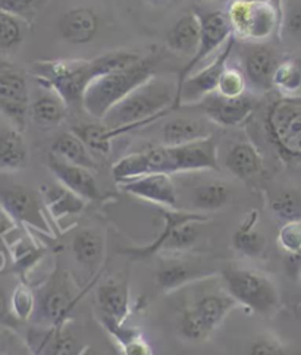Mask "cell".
Returning <instances> with one entry per match:
<instances>
[{
    "label": "cell",
    "instance_id": "obj_32",
    "mask_svg": "<svg viewBox=\"0 0 301 355\" xmlns=\"http://www.w3.org/2000/svg\"><path fill=\"white\" fill-rule=\"evenodd\" d=\"M257 222L259 213L256 210L248 211L232 234V247L243 257L257 259L265 252L266 239L259 231Z\"/></svg>",
    "mask_w": 301,
    "mask_h": 355
},
{
    "label": "cell",
    "instance_id": "obj_35",
    "mask_svg": "<svg viewBox=\"0 0 301 355\" xmlns=\"http://www.w3.org/2000/svg\"><path fill=\"white\" fill-rule=\"evenodd\" d=\"M25 231H27V227H25ZM6 247L9 248L17 270L22 273L24 277L46 256V248L37 244L28 231L25 232V235H19L14 243H8Z\"/></svg>",
    "mask_w": 301,
    "mask_h": 355
},
{
    "label": "cell",
    "instance_id": "obj_34",
    "mask_svg": "<svg viewBox=\"0 0 301 355\" xmlns=\"http://www.w3.org/2000/svg\"><path fill=\"white\" fill-rule=\"evenodd\" d=\"M50 153L62 160L77 164V166L89 171L97 169V163L94 160V156L92 155V151L87 148V146L72 131L62 132L53 141Z\"/></svg>",
    "mask_w": 301,
    "mask_h": 355
},
{
    "label": "cell",
    "instance_id": "obj_53",
    "mask_svg": "<svg viewBox=\"0 0 301 355\" xmlns=\"http://www.w3.org/2000/svg\"><path fill=\"white\" fill-rule=\"evenodd\" d=\"M200 2H216V0H200Z\"/></svg>",
    "mask_w": 301,
    "mask_h": 355
},
{
    "label": "cell",
    "instance_id": "obj_52",
    "mask_svg": "<svg viewBox=\"0 0 301 355\" xmlns=\"http://www.w3.org/2000/svg\"><path fill=\"white\" fill-rule=\"evenodd\" d=\"M0 355H6V342L2 335H0Z\"/></svg>",
    "mask_w": 301,
    "mask_h": 355
},
{
    "label": "cell",
    "instance_id": "obj_51",
    "mask_svg": "<svg viewBox=\"0 0 301 355\" xmlns=\"http://www.w3.org/2000/svg\"><path fill=\"white\" fill-rule=\"evenodd\" d=\"M3 69H12V63L8 59L0 56V71H3Z\"/></svg>",
    "mask_w": 301,
    "mask_h": 355
},
{
    "label": "cell",
    "instance_id": "obj_10",
    "mask_svg": "<svg viewBox=\"0 0 301 355\" xmlns=\"http://www.w3.org/2000/svg\"><path fill=\"white\" fill-rule=\"evenodd\" d=\"M200 19H202V34H200L198 46L196 53L178 73L177 90L187 77H190L194 71H197L209 56L218 52L232 35L231 25L225 12H210L203 17L200 15Z\"/></svg>",
    "mask_w": 301,
    "mask_h": 355
},
{
    "label": "cell",
    "instance_id": "obj_47",
    "mask_svg": "<svg viewBox=\"0 0 301 355\" xmlns=\"http://www.w3.org/2000/svg\"><path fill=\"white\" fill-rule=\"evenodd\" d=\"M17 230H18V225L6 213L2 205H0V270H2L6 264V252H5L6 241Z\"/></svg>",
    "mask_w": 301,
    "mask_h": 355
},
{
    "label": "cell",
    "instance_id": "obj_11",
    "mask_svg": "<svg viewBox=\"0 0 301 355\" xmlns=\"http://www.w3.org/2000/svg\"><path fill=\"white\" fill-rule=\"evenodd\" d=\"M216 273L203 260L171 256L157 266L155 281L162 293L172 294L187 285L216 276Z\"/></svg>",
    "mask_w": 301,
    "mask_h": 355
},
{
    "label": "cell",
    "instance_id": "obj_44",
    "mask_svg": "<svg viewBox=\"0 0 301 355\" xmlns=\"http://www.w3.org/2000/svg\"><path fill=\"white\" fill-rule=\"evenodd\" d=\"M246 88H247V81L241 69L238 68H227L223 69L221 80L216 88V93L222 97L227 98H235L246 94Z\"/></svg>",
    "mask_w": 301,
    "mask_h": 355
},
{
    "label": "cell",
    "instance_id": "obj_48",
    "mask_svg": "<svg viewBox=\"0 0 301 355\" xmlns=\"http://www.w3.org/2000/svg\"><path fill=\"white\" fill-rule=\"evenodd\" d=\"M19 322L15 319V315L12 314L10 302L5 294V291L0 289V327L6 329H17Z\"/></svg>",
    "mask_w": 301,
    "mask_h": 355
},
{
    "label": "cell",
    "instance_id": "obj_16",
    "mask_svg": "<svg viewBox=\"0 0 301 355\" xmlns=\"http://www.w3.org/2000/svg\"><path fill=\"white\" fill-rule=\"evenodd\" d=\"M173 173L218 171V146L212 137L178 147H169Z\"/></svg>",
    "mask_w": 301,
    "mask_h": 355
},
{
    "label": "cell",
    "instance_id": "obj_39",
    "mask_svg": "<svg viewBox=\"0 0 301 355\" xmlns=\"http://www.w3.org/2000/svg\"><path fill=\"white\" fill-rule=\"evenodd\" d=\"M280 24L282 40L301 49V0H288Z\"/></svg>",
    "mask_w": 301,
    "mask_h": 355
},
{
    "label": "cell",
    "instance_id": "obj_46",
    "mask_svg": "<svg viewBox=\"0 0 301 355\" xmlns=\"http://www.w3.org/2000/svg\"><path fill=\"white\" fill-rule=\"evenodd\" d=\"M0 10H5L27 25H31L39 10V0H0Z\"/></svg>",
    "mask_w": 301,
    "mask_h": 355
},
{
    "label": "cell",
    "instance_id": "obj_22",
    "mask_svg": "<svg viewBox=\"0 0 301 355\" xmlns=\"http://www.w3.org/2000/svg\"><path fill=\"white\" fill-rule=\"evenodd\" d=\"M100 19L96 10L87 6H78L67 10L59 18L58 30L62 39L71 44H89L98 31Z\"/></svg>",
    "mask_w": 301,
    "mask_h": 355
},
{
    "label": "cell",
    "instance_id": "obj_30",
    "mask_svg": "<svg viewBox=\"0 0 301 355\" xmlns=\"http://www.w3.org/2000/svg\"><path fill=\"white\" fill-rule=\"evenodd\" d=\"M68 107L58 94L39 87V93L30 103V116L40 128H56L65 121Z\"/></svg>",
    "mask_w": 301,
    "mask_h": 355
},
{
    "label": "cell",
    "instance_id": "obj_13",
    "mask_svg": "<svg viewBox=\"0 0 301 355\" xmlns=\"http://www.w3.org/2000/svg\"><path fill=\"white\" fill-rule=\"evenodd\" d=\"M152 173L173 175L169 147L152 146L140 151H134V153L119 159L112 168V175L117 182Z\"/></svg>",
    "mask_w": 301,
    "mask_h": 355
},
{
    "label": "cell",
    "instance_id": "obj_1",
    "mask_svg": "<svg viewBox=\"0 0 301 355\" xmlns=\"http://www.w3.org/2000/svg\"><path fill=\"white\" fill-rule=\"evenodd\" d=\"M175 96H177V80L152 75L112 107L102 123L108 128H118L139 122L155 123L172 112Z\"/></svg>",
    "mask_w": 301,
    "mask_h": 355
},
{
    "label": "cell",
    "instance_id": "obj_26",
    "mask_svg": "<svg viewBox=\"0 0 301 355\" xmlns=\"http://www.w3.org/2000/svg\"><path fill=\"white\" fill-rule=\"evenodd\" d=\"M200 34H202V19L196 12H187L175 22L166 34V47L173 53L193 56L197 50Z\"/></svg>",
    "mask_w": 301,
    "mask_h": 355
},
{
    "label": "cell",
    "instance_id": "obj_43",
    "mask_svg": "<svg viewBox=\"0 0 301 355\" xmlns=\"http://www.w3.org/2000/svg\"><path fill=\"white\" fill-rule=\"evenodd\" d=\"M244 355H301L294 352L290 347L275 335L265 332L257 335L246 348Z\"/></svg>",
    "mask_w": 301,
    "mask_h": 355
},
{
    "label": "cell",
    "instance_id": "obj_31",
    "mask_svg": "<svg viewBox=\"0 0 301 355\" xmlns=\"http://www.w3.org/2000/svg\"><path fill=\"white\" fill-rule=\"evenodd\" d=\"M225 168L237 180L248 181L263 169V157L260 151L248 141L234 144L225 157Z\"/></svg>",
    "mask_w": 301,
    "mask_h": 355
},
{
    "label": "cell",
    "instance_id": "obj_14",
    "mask_svg": "<svg viewBox=\"0 0 301 355\" xmlns=\"http://www.w3.org/2000/svg\"><path fill=\"white\" fill-rule=\"evenodd\" d=\"M123 193L163 209H178V191L171 175L152 173L118 182Z\"/></svg>",
    "mask_w": 301,
    "mask_h": 355
},
{
    "label": "cell",
    "instance_id": "obj_2",
    "mask_svg": "<svg viewBox=\"0 0 301 355\" xmlns=\"http://www.w3.org/2000/svg\"><path fill=\"white\" fill-rule=\"evenodd\" d=\"M155 75L153 56L130 69L97 75L85 88L83 109L97 121H103L106 113L127 97L134 88Z\"/></svg>",
    "mask_w": 301,
    "mask_h": 355
},
{
    "label": "cell",
    "instance_id": "obj_4",
    "mask_svg": "<svg viewBox=\"0 0 301 355\" xmlns=\"http://www.w3.org/2000/svg\"><path fill=\"white\" fill-rule=\"evenodd\" d=\"M225 293L238 306L263 317H272L278 311L281 295L273 279L260 270L243 266H227L221 272Z\"/></svg>",
    "mask_w": 301,
    "mask_h": 355
},
{
    "label": "cell",
    "instance_id": "obj_19",
    "mask_svg": "<svg viewBox=\"0 0 301 355\" xmlns=\"http://www.w3.org/2000/svg\"><path fill=\"white\" fill-rule=\"evenodd\" d=\"M280 65V59L266 46H250L243 58V73L247 84L253 90L266 93L273 88V75Z\"/></svg>",
    "mask_w": 301,
    "mask_h": 355
},
{
    "label": "cell",
    "instance_id": "obj_20",
    "mask_svg": "<svg viewBox=\"0 0 301 355\" xmlns=\"http://www.w3.org/2000/svg\"><path fill=\"white\" fill-rule=\"evenodd\" d=\"M160 216L165 222L162 227V232L156 236L153 243H150L143 247H134V248H125L122 250V254L130 256L131 259L137 260H143V259H150L156 254H159L162 245L166 243V241L171 238L173 231L182 223L187 222H200V223H207L209 216L203 213H197L191 210H181V209H163L160 207Z\"/></svg>",
    "mask_w": 301,
    "mask_h": 355
},
{
    "label": "cell",
    "instance_id": "obj_17",
    "mask_svg": "<svg viewBox=\"0 0 301 355\" xmlns=\"http://www.w3.org/2000/svg\"><path fill=\"white\" fill-rule=\"evenodd\" d=\"M200 105H202L207 119L223 128H235V126L246 123L255 110L253 100L246 94L227 98L218 93H212Z\"/></svg>",
    "mask_w": 301,
    "mask_h": 355
},
{
    "label": "cell",
    "instance_id": "obj_50",
    "mask_svg": "<svg viewBox=\"0 0 301 355\" xmlns=\"http://www.w3.org/2000/svg\"><path fill=\"white\" fill-rule=\"evenodd\" d=\"M146 2L152 6H163V5H168V3L173 2V0H146Z\"/></svg>",
    "mask_w": 301,
    "mask_h": 355
},
{
    "label": "cell",
    "instance_id": "obj_28",
    "mask_svg": "<svg viewBox=\"0 0 301 355\" xmlns=\"http://www.w3.org/2000/svg\"><path fill=\"white\" fill-rule=\"evenodd\" d=\"M98 323L118 347L121 355H155L152 345L140 329L127 326V323L118 324L105 317H98Z\"/></svg>",
    "mask_w": 301,
    "mask_h": 355
},
{
    "label": "cell",
    "instance_id": "obj_27",
    "mask_svg": "<svg viewBox=\"0 0 301 355\" xmlns=\"http://www.w3.org/2000/svg\"><path fill=\"white\" fill-rule=\"evenodd\" d=\"M162 146L166 147H178L190 143L200 141L212 137L210 126L196 118H173L163 123L162 131Z\"/></svg>",
    "mask_w": 301,
    "mask_h": 355
},
{
    "label": "cell",
    "instance_id": "obj_25",
    "mask_svg": "<svg viewBox=\"0 0 301 355\" xmlns=\"http://www.w3.org/2000/svg\"><path fill=\"white\" fill-rule=\"evenodd\" d=\"M39 194L43 200L44 209L56 220V223L62 219L80 214L87 206L85 200L74 194L59 182L42 185Z\"/></svg>",
    "mask_w": 301,
    "mask_h": 355
},
{
    "label": "cell",
    "instance_id": "obj_5",
    "mask_svg": "<svg viewBox=\"0 0 301 355\" xmlns=\"http://www.w3.org/2000/svg\"><path fill=\"white\" fill-rule=\"evenodd\" d=\"M238 307L235 300L225 291H213L197 297L180 311L177 331L187 342H203Z\"/></svg>",
    "mask_w": 301,
    "mask_h": 355
},
{
    "label": "cell",
    "instance_id": "obj_15",
    "mask_svg": "<svg viewBox=\"0 0 301 355\" xmlns=\"http://www.w3.org/2000/svg\"><path fill=\"white\" fill-rule=\"evenodd\" d=\"M96 301L100 317H105L118 324L127 322L132 311L131 289L127 279L109 276L97 286Z\"/></svg>",
    "mask_w": 301,
    "mask_h": 355
},
{
    "label": "cell",
    "instance_id": "obj_54",
    "mask_svg": "<svg viewBox=\"0 0 301 355\" xmlns=\"http://www.w3.org/2000/svg\"><path fill=\"white\" fill-rule=\"evenodd\" d=\"M300 276H301V266H300Z\"/></svg>",
    "mask_w": 301,
    "mask_h": 355
},
{
    "label": "cell",
    "instance_id": "obj_36",
    "mask_svg": "<svg viewBox=\"0 0 301 355\" xmlns=\"http://www.w3.org/2000/svg\"><path fill=\"white\" fill-rule=\"evenodd\" d=\"M144 59L146 56H141L139 52H132V50H112V52L100 55L92 60L93 78L97 75L130 69L139 65Z\"/></svg>",
    "mask_w": 301,
    "mask_h": 355
},
{
    "label": "cell",
    "instance_id": "obj_24",
    "mask_svg": "<svg viewBox=\"0 0 301 355\" xmlns=\"http://www.w3.org/2000/svg\"><path fill=\"white\" fill-rule=\"evenodd\" d=\"M72 252L80 268L96 276L105 257V238L93 227H83L72 239Z\"/></svg>",
    "mask_w": 301,
    "mask_h": 355
},
{
    "label": "cell",
    "instance_id": "obj_3",
    "mask_svg": "<svg viewBox=\"0 0 301 355\" xmlns=\"http://www.w3.org/2000/svg\"><path fill=\"white\" fill-rule=\"evenodd\" d=\"M30 72L37 84L58 94L68 109H83L85 88L93 80L92 60L47 59L31 63Z\"/></svg>",
    "mask_w": 301,
    "mask_h": 355
},
{
    "label": "cell",
    "instance_id": "obj_29",
    "mask_svg": "<svg viewBox=\"0 0 301 355\" xmlns=\"http://www.w3.org/2000/svg\"><path fill=\"white\" fill-rule=\"evenodd\" d=\"M28 164V147L15 126H0V171L18 172Z\"/></svg>",
    "mask_w": 301,
    "mask_h": 355
},
{
    "label": "cell",
    "instance_id": "obj_8",
    "mask_svg": "<svg viewBox=\"0 0 301 355\" xmlns=\"http://www.w3.org/2000/svg\"><path fill=\"white\" fill-rule=\"evenodd\" d=\"M237 39L234 35L230 37V40L221 47V52L215 56L209 65L194 71L190 77H187L185 81L177 90L172 110H177L181 106H191L198 105L212 93H216V88L221 80L223 69L227 68L230 58L232 56Z\"/></svg>",
    "mask_w": 301,
    "mask_h": 355
},
{
    "label": "cell",
    "instance_id": "obj_38",
    "mask_svg": "<svg viewBox=\"0 0 301 355\" xmlns=\"http://www.w3.org/2000/svg\"><path fill=\"white\" fill-rule=\"evenodd\" d=\"M27 27L22 19L0 10V56L6 59L17 52L24 43Z\"/></svg>",
    "mask_w": 301,
    "mask_h": 355
},
{
    "label": "cell",
    "instance_id": "obj_18",
    "mask_svg": "<svg viewBox=\"0 0 301 355\" xmlns=\"http://www.w3.org/2000/svg\"><path fill=\"white\" fill-rule=\"evenodd\" d=\"M47 168L60 185H64L87 202L100 200V197H102L92 171L68 163L52 153H49L47 156Z\"/></svg>",
    "mask_w": 301,
    "mask_h": 355
},
{
    "label": "cell",
    "instance_id": "obj_9",
    "mask_svg": "<svg viewBox=\"0 0 301 355\" xmlns=\"http://www.w3.org/2000/svg\"><path fill=\"white\" fill-rule=\"evenodd\" d=\"M0 205L17 225L53 236L39 193L24 185L0 187Z\"/></svg>",
    "mask_w": 301,
    "mask_h": 355
},
{
    "label": "cell",
    "instance_id": "obj_21",
    "mask_svg": "<svg viewBox=\"0 0 301 355\" xmlns=\"http://www.w3.org/2000/svg\"><path fill=\"white\" fill-rule=\"evenodd\" d=\"M83 294H74L67 285L52 286L40 301H37L35 310H39L43 322L50 329L64 331L65 323L69 320Z\"/></svg>",
    "mask_w": 301,
    "mask_h": 355
},
{
    "label": "cell",
    "instance_id": "obj_45",
    "mask_svg": "<svg viewBox=\"0 0 301 355\" xmlns=\"http://www.w3.org/2000/svg\"><path fill=\"white\" fill-rule=\"evenodd\" d=\"M278 244L286 256H301V219L282 225Z\"/></svg>",
    "mask_w": 301,
    "mask_h": 355
},
{
    "label": "cell",
    "instance_id": "obj_37",
    "mask_svg": "<svg viewBox=\"0 0 301 355\" xmlns=\"http://www.w3.org/2000/svg\"><path fill=\"white\" fill-rule=\"evenodd\" d=\"M273 88L284 97L301 96V55L280 62L273 75Z\"/></svg>",
    "mask_w": 301,
    "mask_h": 355
},
{
    "label": "cell",
    "instance_id": "obj_23",
    "mask_svg": "<svg viewBox=\"0 0 301 355\" xmlns=\"http://www.w3.org/2000/svg\"><path fill=\"white\" fill-rule=\"evenodd\" d=\"M152 125V122H139L131 125L118 126V128H108L103 123H80L72 126V132L92 151V155L106 157L112 151V139L123 134H130L135 130Z\"/></svg>",
    "mask_w": 301,
    "mask_h": 355
},
{
    "label": "cell",
    "instance_id": "obj_41",
    "mask_svg": "<svg viewBox=\"0 0 301 355\" xmlns=\"http://www.w3.org/2000/svg\"><path fill=\"white\" fill-rule=\"evenodd\" d=\"M273 216L281 222H293L301 219V196L294 189H285L270 202Z\"/></svg>",
    "mask_w": 301,
    "mask_h": 355
},
{
    "label": "cell",
    "instance_id": "obj_49",
    "mask_svg": "<svg viewBox=\"0 0 301 355\" xmlns=\"http://www.w3.org/2000/svg\"><path fill=\"white\" fill-rule=\"evenodd\" d=\"M75 355H100V352L92 345H85L81 351H78Z\"/></svg>",
    "mask_w": 301,
    "mask_h": 355
},
{
    "label": "cell",
    "instance_id": "obj_40",
    "mask_svg": "<svg viewBox=\"0 0 301 355\" xmlns=\"http://www.w3.org/2000/svg\"><path fill=\"white\" fill-rule=\"evenodd\" d=\"M202 225L200 222H187L180 225L177 230L173 231L171 238L162 245L160 252H169V254H180L190 250L198 239L200 231L198 226ZM159 252V254H160Z\"/></svg>",
    "mask_w": 301,
    "mask_h": 355
},
{
    "label": "cell",
    "instance_id": "obj_7",
    "mask_svg": "<svg viewBox=\"0 0 301 355\" xmlns=\"http://www.w3.org/2000/svg\"><path fill=\"white\" fill-rule=\"evenodd\" d=\"M232 35L244 42H265L280 24L278 10L268 0H231L225 10Z\"/></svg>",
    "mask_w": 301,
    "mask_h": 355
},
{
    "label": "cell",
    "instance_id": "obj_12",
    "mask_svg": "<svg viewBox=\"0 0 301 355\" xmlns=\"http://www.w3.org/2000/svg\"><path fill=\"white\" fill-rule=\"evenodd\" d=\"M30 103L31 96L27 80L12 69L0 71V112L21 132L27 128Z\"/></svg>",
    "mask_w": 301,
    "mask_h": 355
},
{
    "label": "cell",
    "instance_id": "obj_6",
    "mask_svg": "<svg viewBox=\"0 0 301 355\" xmlns=\"http://www.w3.org/2000/svg\"><path fill=\"white\" fill-rule=\"evenodd\" d=\"M269 141L286 160H301V96L281 97L265 118Z\"/></svg>",
    "mask_w": 301,
    "mask_h": 355
},
{
    "label": "cell",
    "instance_id": "obj_33",
    "mask_svg": "<svg viewBox=\"0 0 301 355\" xmlns=\"http://www.w3.org/2000/svg\"><path fill=\"white\" fill-rule=\"evenodd\" d=\"M231 196H232L231 187L223 181L212 180L203 184H198L191 189L190 210L203 213V214H206L207 211L221 210L228 205Z\"/></svg>",
    "mask_w": 301,
    "mask_h": 355
},
{
    "label": "cell",
    "instance_id": "obj_42",
    "mask_svg": "<svg viewBox=\"0 0 301 355\" xmlns=\"http://www.w3.org/2000/svg\"><path fill=\"white\" fill-rule=\"evenodd\" d=\"M9 302H10L12 314L15 315V319L19 323L21 322H28L35 313L37 300L33 294V289L25 284H19L14 289V293H12V297H10Z\"/></svg>",
    "mask_w": 301,
    "mask_h": 355
}]
</instances>
